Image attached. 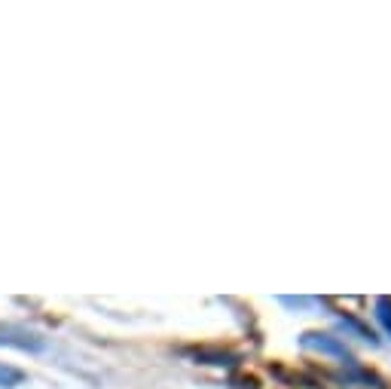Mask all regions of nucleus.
<instances>
[{
    "mask_svg": "<svg viewBox=\"0 0 391 389\" xmlns=\"http://www.w3.org/2000/svg\"><path fill=\"white\" fill-rule=\"evenodd\" d=\"M0 347H13V349H22V353H43L46 340L40 335H34V331H28V328L0 325Z\"/></svg>",
    "mask_w": 391,
    "mask_h": 389,
    "instance_id": "obj_2",
    "label": "nucleus"
},
{
    "mask_svg": "<svg viewBox=\"0 0 391 389\" xmlns=\"http://www.w3.org/2000/svg\"><path fill=\"white\" fill-rule=\"evenodd\" d=\"M300 344H303L306 349H315V353H324V356L339 359V362H346V365H355L351 353L339 344V337H333V335H321V331H306V335L300 337Z\"/></svg>",
    "mask_w": 391,
    "mask_h": 389,
    "instance_id": "obj_1",
    "label": "nucleus"
},
{
    "mask_svg": "<svg viewBox=\"0 0 391 389\" xmlns=\"http://www.w3.org/2000/svg\"><path fill=\"white\" fill-rule=\"evenodd\" d=\"M193 359L199 365H227V368H236L239 365V356L236 353H223V349H196Z\"/></svg>",
    "mask_w": 391,
    "mask_h": 389,
    "instance_id": "obj_3",
    "label": "nucleus"
},
{
    "mask_svg": "<svg viewBox=\"0 0 391 389\" xmlns=\"http://www.w3.org/2000/svg\"><path fill=\"white\" fill-rule=\"evenodd\" d=\"M25 381H28L25 371H18V368L0 362V389H16V386H22Z\"/></svg>",
    "mask_w": 391,
    "mask_h": 389,
    "instance_id": "obj_4",
    "label": "nucleus"
},
{
    "mask_svg": "<svg viewBox=\"0 0 391 389\" xmlns=\"http://www.w3.org/2000/svg\"><path fill=\"white\" fill-rule=\"evenodd\" d=\"M376 319L391 335V298H376Z\"/></svg>",
    "mask_w": 391,
    "mask_h": 389,
    "instance_id": "obj_5",
    "label": "nucleus"
}]
</instances>
